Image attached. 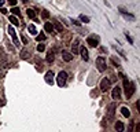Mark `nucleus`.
Segmentation results:
<instances>
[{
    "label": "nucleus",
    "mask_w": 140,
    "mask_h": 132,
    "mask_svg": "<svg viewBox=\"0 0 140 132\" xmlns=\"http://www.w3.org/2000/svg\"><path fill=\"white\" fill-rule=\"evenodd\" d=\"M124 90H125L126 98L129 99L132 95H133V92H135V84H133L132 81H129L128 78H124Z\"/></svg>",
    "instance_id": "nucleus-1"
},
{
    "label": "nucleus",
    "mask_w": 140,
    "mask_h": 132,
    "mask_svg": "<svg viewBox=\"0 0 140 132\" xmlns=\"http://www.w3.org/2000/svg\"><path fill=\"white\" fill-rule=\"evenodd\" d=\"M96 68L99 72H104L106 70V59L103 56H98L96 58Z\"/></svg>",
    "instance_id": "nucleus-2"
},
{
    "label": "nucleus",
    "mask_w": 140,
    "mask_h": 132,
    "mask_svg": "<svg viewBox=\"0 0 140 132\" xmlns=\"http://www.w3.org/2000/svg\"><path fill=\"white\" fill-rule=\"evenodd\" d=\"M66 80H67V73L66 72H59V74H58V85L59 87H63L65 84H66Z\"/></svg>",
    "instance_id": "nucleus-3"
},
{
    "label": "nucleus",
    "mask_w": 140,
    "mask_h": 132,
    "mask_svg": "<svg viewBox=\"0 0 140 132\" xmlns=\"http://www.w3.org/2000/svg\"><path fill=\"white\" fill-rule=\"evenodd\" d=\"M8 33H10V36H11V39H13V41H14V44L17 46V47H19V40H18V36H17V32L14 30V28L13 26H8Z\"/></svg>",
    "instance_id": "nucleus-4"
},
{
    "label": "nucleus",
    "mask_w": 140,
    "mask_h": 132,
    "mask_svg": "<svg viewBox=\"0 0 140 132\" xmlns=\"http://www.w3.org/2000/svg\"><path fill=\"white\" fill-rule=\"evenodd\" d=\"M115 114V103H110L107 107V118H113Z\"/></svg>",
    "instance_id": "nucleus-5"
},
{
    "label": "nucleus",
    "mask_w": 140,
    "mask_h": 132,
    "mask_svg": "<svg viewBox=\"0 0 140 132\" xmlns=\"http://www.w3.org/2000/svg\"><path fill=\"white\" fill-rule=\"evenodd\" d=\"M54 77H55V74H54V72H47L45 73V81H47V84H54Z\"/></svg>",
    "instance_id": "nucleus-6"
},
{
    "label": "nucleus",
    "mask_w": 140,
    "mask_h": 132,
    "mask_svg": "<svg viewBox=\"0 0 140 132\" xmlns=\"http://www.w3.org/2000/svg\"><path fill=\"white\" fill-rule=\"evenodd\" d=\"M87 43H88L91 47H98L99 46V39L98 37H88L87 39Z\"/></svg>",
    "instance_id": "nucleus-7"
},
{
    "label": "nucleus",
    "mask_w": 140,
    "mask_h": 132,
    "mask_svg": "<svg viewBox=\"0 0 140 132\" xmlns=\"http://www.w3.org/2000/svg\"><path fill=\"white\" fill-rule=\"evenodd\" d=\"M110 88V80H107V78H103L102 83H100V90L104 92V91H107Z\"/></svg>",
    "instance_id": "nucleus-8"
},
{
    "label": "nucleus",
    "mask_w": 140,
    "mask_h": 132,
    "mask_svg": "<svg viewBox=\"0 0 140 132\" xmlns=\"http://www.w3.org/2000/svg\"><path fill=\"white\" fill-rule=\"evenodd\" d=\"M121 98V88H119L118 85L113 88V99H119Z\"/></svg>",
    "instance_id": "nucleus-9"
},
{
    "label": "nucleus",
    "mask_w": 140,
    "mask_h": 132,
    "mask_svg": "<svg viewBox=\"0 0 140 132\" xmlns=\"http://www.w3.org/2000/svg\"><path fill=\"white\" fill-rule=\"evenodd\" d=\"M80 52H81V58L84 61H88L89 59V55H88V50L85 47H81V50H80Z\"/></svg>",
    "instance_id": "nucleus-10"
},
{
    "label": "nucleus",
    "mask_w": 140,
    "mask_h": 132,
    "mask_svg": "<svg viewBox=\"0 0 140 132\" xmlns=\"http://www.w3.org/2000/svg\"><path fill=\"white\" fill-rule=\"evenodd\" d=\"M62 58H63V61H66V62H70V61L73 59V55L70 54V52L63 51V52H62Z\"/></svg>",
    "instance_id": "nucleus-11"
},
{
    "label": "nucleus",
    "mask_w": 140,
    "mask_h": 132,
    "mask_svg": "<svg viewBox=\"0 0 140 132\" xmlns=\"http://www.w3.org/2000/svg\"><path fill=\"white\" fill-rule=\"evenodd\" d=\"M44 29H45V32H48V33H54V25H52L51 22H45Z\"/></svg>",
    "instance_id": "nucleus-12"
},
{
    "label": "nucleus",
    "mask_w": 140,
    "mask_h": 132,
    "mask_svg": "<svg viewBox=\"0 0 140 132\" xmlns=\"http://www.w3.org/2000/svg\"><path fill=\"white\" fill-rule=\"evenodd\" d=\"M78 46H80V40H76V41L73 43V46H72V51L73 54L76 55L77 52H78Z\"/></svg>",
    "instance_id": "nucleus-13"
},
{
    "label": "nucleus",
    "mask_w": 140,
    "mask_h": 132,
    "mask_svg": "<svg viewBox=\"0 0 140 132\" xmlns=\"http://www.w3.org/2000/svg\"><path fill=\"white\" fill-rule=\"evenodd\" d=\"M119 11H121V14H122L124 17L126 18V19H135V17H133L132 14H128L126 11H125V10L122 8V7H119Z\"/></svg>",
    "instance_id": "nucleus-14"
},
{
    "label": "nucleus",
    "mask_w": 140,
    "mask_h": 132,
    "mask_svg": "<svg viewBox=\"0 0 140 132\" xmlns=\"http://www.w3.org/2000/svg\"><path fill=\"white\" fill-rule=\"evenodd\" d=\"M26 13H28V17L32 18V19H34V21H37V18H36V13H34V10L32 8H28L26 10Z\"/></svg>",
    "instance_id": "nucleus-15"
},
{
    "label": "nucleus",
    "mask_w": 140,
    "mask_h": 132,
    "mask_svg": "<svg viewBox=\"0 0 140 132\" xmlns=\"http://www.w3.org/2000/svg\"><path fill=\"white\" fill-rule=\"evenodd\" d=\"M121 113H122V116L124 117H126V118L131 117V110H129L128 107H122V109H121Z\"/></svg>",
    "instance_id": "nucleus-16"
},
{
    "label": "nucleus",
    "mask_w": 140,
    "mask_h": 132,
    "mask_svg": "<svg viewBox=\"0 0 140 132\" xmlns=\"http://www.w3.org/2000/svg\"><path fill=\"white\" fill-rule=\"evenodd\" d=\"M29 55H30L29 50H22V51H21V58H22V59H28Z\"/></svg>",
    "instance_id": "nucleus-17"
},
{
    "label": "nucleus",
    "mask_w": 140,
    "mask_h": 132,
    "mask_svg": "<svg viewBox=\"0 0 140 132\" xmlns=\"http://www.w3.org/2000/svg\"><path fill=\"white\" fill-rule=\"evenodd\" d=\"M114 128L115 129H117V131H124V124L121 123V121H117V123H115V125H114Z\"/></svg>",
    "instance_id": "nucleus-18"
},
{
    "label": "nucleus",
    "mask_w": 140,
    "mask_h": 132,
    "mask_svg": "<svg viewBox=\"0 0 140 132\" xmlns=\"http://www.w3.org/2000/svg\"><path fill=\"white\" fill-rule=\"evenodd\" d=\"M10 22H11L13 25H15V26L19 25V22H18V19H17V17H15V15H10Z\"/></svg>",
    "instance_id": "nucleus-19"
},
{
    "label": "nucleus",
    "mask_w": 140,
    "mask_h": 132,
    "mask_svg": "<svg viewBox=\"0 0 140 132\" xmlns=\"http://www.w3.org/2000/svg\"><path fill=\"white\" fill-rule=\"evenodd\" d=\"M52 61H54V51H50L48 54H47V62L51 63Z\"/></svg>",
    "instance_id": "nucleus-20"
},
{
    "label": "nucleus",
    "mask_w": 140,
    "mask_h": 132,
    "mask_svg": "<svg viewBox=\"0 0 140 132\" xmlns=\"http://www.w3.org/2000/svg\"><path fill=\"white\" fill-rule=\"evenodd\" d=\"M28 29H29L30 34H36V33H37V30H36V26H34V25H29Z\"/></svg>",
    "instance_id": "nucleus-21"
},
{
    "label": "nucleus",
    "mask_w": 140,
    "mask_h": 132,
    "mask_svg": "<svg viewBox=\"0 0 140 132\" xmlns=\"http://www.w3.org/2000/svg\"><path fill=\"white\" fill-rule=\"evenodd\" d=\"M54 26H55L56 28V30H58V32H62V30H63V28H62V25H60L59 22H54Z\"/></svg>",
    "instance_id": "nucleus-22"
},
{
    "label": "nucleus",
    "mask_w": 140,
    "mask_h": 132,
    "mask_svg": "<svg viewBox=\"0 0 140 132\" xmlns=\"http://www.w3.org/2000/svg\"><path fill=\"white\" fill-rule=\"evenodd\" d=\"M36 40H37V41H44V40H45V34H37V36H36Z\"/></svg>",
    "instance_id": "nucleus-23"
},
{
    "label": "nucleus",
    "mask_w": 140,
    "mask_h": 132,
    "mask_svg": "<svg viewBox=\"0 0 140 132\" xmlns=\"http://www.w3.org/2000/svg\"><path fill=\"white\" fill-rule=\"evenodd\" d=\"M11 13H13V15H19V13H21V11H19V8H17L15 6H13V10H11Z\"/></svg>",
    "instance_id": "nucleus-24"
},
{
    "label": "nucleus",
    "mask_w": 140,
    "mask_h": 132,
    "mask_svg": "<svg viewBox=\"0 0 140 132\" xmlns=\"http://www.w3.org/2000/svg\"><path fill=\"white\" fill-rule=\"evenodd\" d=\"M44 50H45V46H44V44H38L37 46V51L38 52H43Z\"/></svg>",
    "instance_id": "nucleus-25"
},
{
    "label": "nucleus",
    "mask_w": 140,
    "mask_h": 132,
    "mask_svg": "<svg viewBox=\"0 0 140 132\" xmlns=\"http://www.w3.org/2000/svg\"><path fill=\"white\" fill-rule=\"evenodd\" d=\"M41 15H43V18H50V13L47 11V10H43V13H41Z\"/></svg>",
    "instance_id": "nucleus-26"
},
{
    "label": "nucleus",
    "mask_w": 140,
    "mask_h": 132,
    "mask_svg": "<svg viewBox=\"0 0 140 132\" xmlns=\"http://www.w3.org/2000/svg\"><path fill=\"white\" fill-rule=\"evenodd\" d=\"M80 19L82 22H85V23H87V22H89V17H85V15H80Z\"/></svg>",
    "instance_id": "nucleus-27"
},
{
    "label": "nucleus",
    "mask_w": 140,
    "mask_h": 132,
    "mask_svg": "<svg viewBox=\"0 0 140 132\" xmlns=\"http://www.w3.org/2000/svg\"><path fill=\"white\" fill-rule=\"evenodd\" d=\"M7 1H8V4H11V6L17 4V0H7Z\"/></svg>",
    "instance_id": "nucleus-28"
},
{
    "label": "nucleus",
    "mask_w": 140,
    "mask_h": 132,
    "mask_svg": "<svg viewBox=\"0 0 140 132\" xmlns=\"http://www.w3.org/2000/svg\"><path fill=\"white\" fill-rule=\"evenodd\" d=\"M21 39H22V43H23V44H28V39H26L25 36H21Z\"/></svg>",
    "instance_id": "nucleus-29"
},
{
    "label": "nucleus",
    "mask_w": 140,
    "mask_h": 132,
    "mask_svg": "<svg viewBox=\"0 0 140 132\" xmlns=\"http://www.w3.org/2000/svg\"><path fill=\"white\" fill-rule=\"evenodd\" d=\"M126 39H128V41L131 43V44H133V39H132L131 36H129V34H126Z\"/></svg>",
    "instance_id": "nucleus-30"
},
{
    "label": "nucleus",
    "mask_w": 140,
    "mask_h": 132,
    "mask_svg": "<svg viewBox=\"0 0 140 132\" xmlns=\"http://www.w3.org/2000/svg\"><path fill=\"white\" fill-rule=\"evenodd\" d=\"M72 22L74 23V25H77V26H80V25H81V23H80L78 21H77V19H72Z\"/></svg>",
    "instance_id": "nucleus-31"
},
{
    "label": "nucleus",
    "mask_w": 140,
    "mask_h": 132,
    "mask_svg": "<svg viewBox=\"0 0 140 132\" xmlns=\"http://www.w3.org/2000/svg\"><path fill=\"white\" fill-rule=\"evenodd\" d=\"M136 106H137V110L140 111V101H139V102H137V103H136Z\"/></svg>",
    "instance_id": "nucleus-32"
},
{
    "label": "nucleus",
    "mask_w": 140,
    "mask_h": 132,
    "mask_svg": "<svg viewBox=\"0 0 140 132\" xmlns=\"http://www.w3.org/2000/svg\"><path fill=\"white\" fill-rule=\"evenodd\" d=\"M4 103H6L4 101H1V99H0V106H4Z\"/></svg>",
    "instance_id": "nucleus-33"
},
{
    "label": "nucleus",
    "mask_w": 140,
    "mask_h": 132,
    "mask_svg": "<svg viewBox=\"0 0 140 132\" xmlns=\"http://www.w3.org/2000/svg\"><path fill=\"white\" fill-rule=\"evenodd\" d=\"M3 4H4V0H0V7H1Z\"/></svg>",
    "instance_id": "nucleus-34"
},
{
    "label": "nucleus",
    "mask_w": 140,
    "mask_h": 132,
    "mask_svg": "<svg viewBox=\"0 0 140 132\" xmlns=\"http://www.w3.org/2000/svg\"><path fill=\"white\" fill-rule=\"evenodd\" d=\"M1 54H3V48L0 47V56H1Z\"/></svg>",
    "instance_id": "nucleus-35"
}]
</instances>
